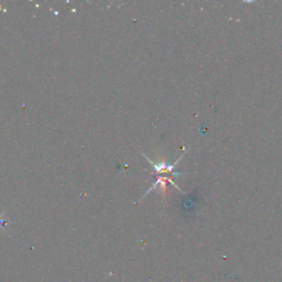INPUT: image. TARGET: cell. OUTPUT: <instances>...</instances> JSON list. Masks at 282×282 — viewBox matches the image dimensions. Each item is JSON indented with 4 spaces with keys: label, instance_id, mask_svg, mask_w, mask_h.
I'll list each match as a JSON object with an SVG mask.
<instances>
[{
    "label": "cell",
    "instance_id": "1",
    "mask_svg": "<svg viewBox=\"0 0 282 282\" xmlns=\"http://www.w3.org/2000/svg\"><path fill=\"white\" fill-rule=\"evenodd\" d=\"M144 157H146V156H144ZM182 157H183V155H182L173 164H165V163H162V162H161V163H159V164H156V163H155L154 161H152L151 159H149L148 157H146V159L148 160V161H149L152 165H154L156 172H173L174 169H175L174 166L178 164V162L182 159ZM173 173H174V174H178V175H182V174H183L182 172H173Z\"/></svg>",
    "mask_w": 282,
    "mask_h": 282
}]
</instances>
